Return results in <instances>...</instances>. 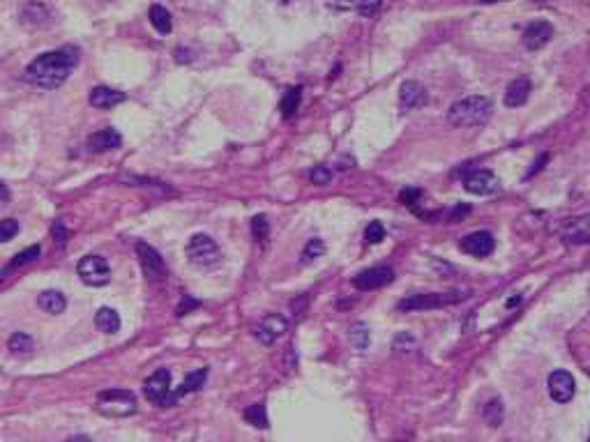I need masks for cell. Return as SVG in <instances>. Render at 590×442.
<instances>
[{"instance_id": "6da1fadb", "label": "cell", "mask_w": 590, "mask_h": 442, "mask_svg": "<svg viewBox=\"0 0 590 442\" xmlns=\"http://www.w3.org/2000/svg\"><path fill=\"white\" fill-rule=\"evenodd\" d=\"M81 60L76 46H60L56 51H47V53L37 56L35 60L26 67V81L37 85L44 90H56L67 81V76L74 71V67Z\"/></svg>"}, {"instance_id": "7a4b0ae2", "label": "cell", "mask_w": 590, "mask_h": 442, "mask_svg": "<svg viewBox=\"0 0 590 442\" xmlns=\"http://www.w3.org/2000/svg\"><path fill=\"white\" fill-rule=\"evenodd\" d=\"M491 115H494V101L489 97L473 95L455 101L448 111V120L455 127H480L489 122Z\"/></svg>"}, {"instance_id": "3957f363", "label": "cell", "mask_w": 590, "mask_h": 442, "mask_svg": "<svg viewBox=\"0 0 590 442\" xmlns=\"http://www.w3.org/2000/svg\"><path fill=\"white\" fill-rule=\"evenodd\" d=\"M97 410L106 417H129L136 412V396L129 389H104L97 394Z\"/></svg>"}, {"instance_id": "277c9868", "label": "cell", "mask_w": 590, "mask_h": 442, "mask_svg": "<svg viewBox=\"0 0 590 442\" xmlns=\"http://www.w3.org/2000/svg\"><path fill=\"white\" fill-rule=\"evenodd\" d=\"M187 258L194 267H212L221 260V251L210 235L196 233L187 242Z\"/></svg>"}, {"instance_id": "5b68a950", "label": "cell", "mask_w": 590, "mask_h": 442, "mask_svg": "<svg viewBox=\"0 0 590 442\" xmlns=\"http://www.w3.org/2000/svg\"><path fill=\"white\" fill-rule=\"evenodd\" d=\"M76 274L85 286L92 288H102L111 281V267L106 263V258L97 256V253H88V256L78 260Z\"/></svg>"}, {"instance_id": "8992f818", "label": "cell", "mask_w": 590, "mask_h": 442, "mask_svg": "<svg viewBox=\"0 0 590 442\" xmlns=\"http://www.w3.org/2000/svg\"><path fill=\"white\" fill-rule=\"evenodd\" d=\"M459 300H464V295L455 291V293H417L406 297L397 304L399 311H429V309H441L448 307V304H455Z\"/></svg>"}, {"instance_id": "52a82bcc", "label": "cell", "mask_w": 590, "mask_h": 442, "mask_svg": "<svg viewBox=\"0 0 590 442\" xmlns=\"http://www.w3.org/2000/svg\"><path fill=\"white\" fill-rule=\"evenodd\" d=\"M143 394L150 403L171 405L176 401V394H171V371L169 368H157L143 385Z\"/></svg>"}, {"instance_id": "ba28073f", "label": "cell", "mask_w": 590, "mask_h": 442, "mask_svg": "<svg viewBox=\"0 0 590 442\" xmlns=\"http://www.w3.org/2000/svg\"><path fill=\"white\" fill-rule=\"evenodd\" d=\"M464 189L469 194H475V196H491V194L500 192V180L496 178L491 171L478 169V171H471L469 176L464 178Z\"/></svg>"}, {"instance_id": "9c48e42d", "label": "cell", "mask_w": 590, "mask_h": 442, "mask_svg": "<svg viewBox=\"0 0 590 442\" xmlns=\"http://www.w3.org/2000/svg\"><path fill=\"white\" fill-rule=\"evenodd\" d=\"M136 256H139V263L143 267V274L148 279H164L167 277V265H164V258L160 256V251L155 246H150L146 242H136Z\"/></svg>"}, {"instance_id": "30bf717a", "label": "cell", "mask_w": 590, "mask_h": 442, "mask_svg": "<svg viewBox=\"0 0 590 442\" xmlns=\"http://www.w3.org/2000/svg\"><path fill=\"white\" fill-rule=\"evenodd\" d=\"M459 249L475 258H487V256H491L496 249V237L489 233V230H475V233L462 237Z\"/></svg>"}, {"instance_id": "8fae6325", "label": "cell", "mask_w": 590, "mask_h": 442, "mask_svg": "<svg viewBox=\"0 0 590 442\" xmlns=\"http://www.w3.org/2000/svg\"><path fill=\"white\" fill-rule=\"evenodd\" d=\"M392 281H394V270L387 265H380L360 272L353 279V286L357 291H376V288H383L387 284H392Z\"/></svg>"}, {"instance_id": "7c38bea8", "label": "cell", "mask_w": 590, "mask_h": 442, "mask_svg": "<svg viewBox=\"0 0 590 442\" xmlns=\"http://www.w3.org/2000/svg\"><path fill=\"white\" fill-rule=\"evenodd\" d=\"M549 396L553 398L556 403H567L574 398V392H577V382H574L572 373L570 371H563V368H558V371H553L549 375Z\"/></svg>"}, {"instance_id": "4fadbf2b", "label": "cell", "mask_w": 590, "mask_h": 442, "mask_svg": "<svg viewBox=\"0 0 590 442\" xmlns=\"http://www.w3.org/2000/svg\"><path fill=\"white\" fill-rule=\"evenodd\" d=\"M289 330V323H286V318L284 316H279V314H268V316H263L261 318V323H258V328H256V339L261 343H265V346H270V343H275L279 337L284 334V332Z\"/></svg>"}, {"instance_id": "5bb4252c", "label": "cell", "mask_w": 590, "mask_h": 442, "mask_svg": "<svg viewBox=\"0 0 590 442\" xmlns=\"http://www.w3.org/2000/svg\"><path fill=\"white\" fill-rule=\"evenodd\" d=\"M553 26L549 24V21H532L530 26H526V31H523V46H526L528 51H539L544 49L546 44L551 42L553 37Z\"/></svg>"}, {"instance_id": "9a60e30c", "label": "cell", "mask_w": 590, "mask_h": 442, "mask_svg": "<svg viewBox=\"0 0 590 442\" xmlns=\"http://www.w3.org/2000/svg\"><path fill=\"white\" fill-rule=\"evenodd\" d=\"M399 104H401V111H406V113L415 111V108L427 104V90H424L417 81H406L399 90Z\"/></svg>"}, {"instance_id": "2e32d148", "label": "cell", "mask_w": 590, "mask_h": 442, "mask_svg": "<svg viewBox=\"0 0 590 442\" xmlns=\"http://www.w3.org/2000/svg\"><path fill=\"white\" fill-rule=\"evenodd\" d=\"M122 146V136L113 127L99 129L88 139V150L90 152H109Z\"/></svg>"}, {"instance_id": "e0dca14e", "label": "cell", "mask_w": 590, "mask_h": 442, "mask_svg": "<svg viewBox=\"0 0 590 442\" xmlns=\"http://www.w3.org/2000/svg\"><path fill=\"white\" fill-rule=\"evenodd\" d=\"M21 21L31 28H44L53 21V14L49 12V7L44 3H31L21 12Z\"/></svg>"}, {"instance_id": "ac0fdd59", "label": "cell", "mask_w": 590, "mask_h": 442, "mask_svg": "<svg viewBox=\"0 0 590 442\" xmlns=\"http://www.w3.org/2000/svg\"><path fill=\"white\" fill-rule=\"evenodd\" d=\"M125 99H127L125 92L113 90V88H106V85H97V88H92V90H90V97H88V101H90V104L95 106V108H113V106L122 104Z\"/></svg>"}, {"instance_id": "d6986e66", "label": "cell", "mask_w": 590, "mask_h": 442, "mask_svg": "<svg viewBox=\"0 0 590 442\" xmlns=\"http://www.w3.org/2000/svg\"><path fill=\"white\" fill-rule=\"evenodd\" d=\"M528 97H530V81L523 76L514 78L505 90V106H509V108L523 106L528 101Z\"/></svg>"}, {"instance_id": "ffe728a7", "label": "cell", "mask_w": 590, "mask_h": 442, "mask_svg": "<svg viewBox=\"0 0 590 442\" xmlns=\"http://www.w3.org/2000/svg\"><path fill=\"white\" fill-rule=\"evenodd\" d=\"M37 304L42 311H47V314H51V316H60L62 311L67 309V300H65V295L58 291H42L37 297Z\"/></svg>"}, {"instance_id": "44dd1931", "label": "cell", "mask_w": 590, "mask_h": 442, "mask_svg": "<svg viewBox=\"0 0 590 442\" xmlns=\"http://www.w3.org/2000/svg\"><path fill=\"white\" fill-rule=\"evenodd\" d=\"M95 328L104 334H116L120 330V316L116 309H109V307H102L95 314Z\"/></svg>"}, {"instance_id": "7402d4cb", "label": "cell", "mask_w": 590, "mask_h": 442, "mask_svg": "<svg viewBox=\"0 0 590 442\" xmlns=\"http://www.w3.org/2000/svg\"><path fill=\"white\" fill-rule=\"evenodd\" d=\"M150 24H153V28L160 35H169L174 31V19H171L167 7H162V5L150 7Z\"/></svg>"}, {"instance_id": "603a6c76", "label": "cell", "mask_w": 590, "mask_h": 442, "mask_svg": "<svg viewBox=\"0 0 590 442\" xmlns=\"http://www.w3.org/2000/svg\"><path fill=\"white\" fill-rule=\"evenodd\" d=\"M208 378V368H196V371L187 373L183 385H180V389L176 392V398H180L183 394H192V392H199L201 387H203V382Z\"/></svg>"}, {"instance_id": "cb8c5ba5", "label": "cell", "mask_w": 590, "mask_h": 442, "mask_svg": "<svg viewBox=\"0 0 590 442\" xmlns=\"http://www.w3.org/2000/svg\"><path fill=\"white\" fill-rule=\"evenodd\" d=\"M351 343H353V348L357 352H364L366 348H369V341H371V334H369V328H366L364 323H353L351 325Z\"/></svg>"}, {"instance_id": "d4e9b609", "label": "cell", "mask_w": 590, "mask_h": 442, "mask_svg": "<svg viewBox=\"0 0 590 442\" xmlns=\"http://www.w3.org/2000/svg\"><path fill=\"white\" fill-rule=\"evenodd\" d=\"M7 348H10L14 355H26L35 348V341H33V337L26 334V332H14L10 337V341H7Z\"/></svg>"}, {"instance_id": "484cf974", "label": "cell", "mask_w": 590, "mask_h": 442, "mask_svg": "<svg viewBox=\"0 0 590 442\" xmlns=\"http://www.w3.org/2000/svg\"><path fill=\"white\" fill-rule=\"evenodd\" d=\"M40 253H42V249H40V246H28L26 251L17 253V256H14V260H12V263L7 265V270L3 272V277H7V274H10L12 270H17V267H24V265H28V263H33L35 258H40Z\"/></svg>"}, {"instance_id": "4316f807", "label": "cell", "mask_w": 590, "mask_h": 442, "mask_svg": "<svg viewBox=\"0 0 590 442\" xmlns=\"http://www.w3.org/2000/svg\"><path fill=\"white\" fill-rule=\"evenodd\" d=\"M244 419L256 426V429H268V417H265V405L263 403H254L244 410Z\"/></svg>"}, {"instance_id": "83f0119b", "label": "cell", "mask_w": 590, "mask_h": 442, "mask_svg": "<svg viewBox=\"0 0 590 442\" xmlns=\"http://www.w3.org/2000/svg\"><path fill=\"white\" fill-rule=\"evenodd\" d=\"M300 99H302V88H300V85H298V88H289V90H286V95H284V99H282V113H284V118H291V115L298 111Z\"/></svg>"}, {"instance_id": "f1b7e54d", "label": "cell", "mask_w": 590, "mask_h": 442, "mask_svg": "<svg viewBox=\"0 0 590 442\" xmlns=\"http://www.w3.org/2000/svg\"><path fill=\"white\" fill-rule=\"evenodd\" d=\"M503 415H505V410H503L500 398H491V401L484 405V419H487L489 426H500Z\"/></svg>"}, {"instance_id": "f546056e", "label": "cell", "mask_w": 590, "mask_h": 442, "mask_svg": "<svg viewBox=\"0 0 590 442\" xmlns=\"http://www.w3.org/2000/svg\"><path fill=\"white\" fill-rule=\"evenodd\" d=\"M323 253H326V244H323V240H319V237H314V240H309L305 249H302L300 260H302V265H309L312 260L321 258Z\"/></svg>"}, {"instance_id": "4dcf8cb0", "label": "cell", "mask_w": 590, "mask_h": 442, "mask_svg": "<svg viewBox=\"0 0 590 442\" xmlns=\"http://www.w3.org/2000/svg\"><path fill=\"white\" fill-rule=\"evenodd\" d=\"M251 235L256 237V240L265 242L270 235V223H268V216L265 214H256L254 219H251Z\"/></svg>"}, {"instance_id": "1f68e13d", "label": "cell", "mask_w": 590, "mask_h": 442, "mask_svg": "<svg viewBox=\"0 0 590 442\" xmlns=\"http://www.w3.org/2000/svg\"><path fill=\"white\" fill-rule=\"evenodd\" d=\"M364 240L366 244H378L385 240V228L380 221H369V226L364 230Z\"/></svg>"}, {"instance_id": "d6a6232c", "label": "cell", "mask_w": 590, "mask_h": 442, "mask_svg": "<svg viewBox=\"0 0 590 442\" xmlns=\"http://www.w3.org/2000/svg\"><path fill=\"white\" fill-rule=\"evenodd\" d=\"M19 221L17 219H3L0 221V242H10L19 233Z\"/></svg>"}, {"instance_id": "836d02e7", "label": "cell", "mask_w": 590, "mask_h": 442, "mask_svg": "<svg viewBox=\"0 0 590 442\" xmlns=\"http://www.w3.org/2000/svg\"><path fill=\"white\" fill-rule=\"evenodd\" d=\"M380 5H383V0H355V7L362 17H371V14H376L380 10Z\"/></svg>"}, {"instance_id": "e575fe53", "label": "cell", "mask_w": 590, "mask_h": 442, "mask_svg": "<svg viewBox=\"0 0 590 442\" xmlns=\"http://www.w3.org/2000/svg\"><path fill=\"white\" fill-rule=\"evenodd\" d=\"M309 178H312L314 185H328L330 180H332V171H330L328 166H316V169L309 173Z\"/></svg>"}, {"instance_id": "d590c367", "label": "cell", "mask_w": 590, "mask_h": 442, "mask_svg": "<svg viewBox=\"0 0 590 442\" xmlns=\"http://www.w3.org/2000/svg\"><path fill=\"white\" fill-rule=\"evenodd\" d=\"M53 237H56V240H58V244H60V246L67 244L69 233H67V228H65V223H62V221H56V223H53Z\"/></svg>"}, {"instance_id": "8d00e7d4", "label": "cell", "mask_w": 590, "mask_h": 442, "mask_svg": "<svg viewBox=\"0 0 590 442\" xmlns=\"http://www.w3.org/2000/svg\"><path fill=\"white\" fill-rule=\"evenodd\" d=\"M194 307H199V300H192L189 295H185V300L180 302V307H178V311H176V314H178V316H185L187 311H189V309H194Z\"/></svg>"}, {"instance_id": "74e56055", "label": "cell", "mask_w": 590, "mask_h": 442, "mask_svg": "<svg viewBox=\"0 0 590 442\" xmlns=\"http://www.w3.org/2000/svg\"><path fill=\"white\" fill-rule=\"evenodd\" d=\"M469 212H471V207H469V205H464V207H462V205H457L455 210H452V214H450V221H457L459 216H466V214H469Z\"/></svg>"}, {"instance_id": "f35d334b", "label": "cell", "mask_w": 590, "mask_h": 442, "mask_svg": "<svg viewBox=\"0 0 590 442\" xmlns=\"http://www.w3.org/2000/svg\"><path fill=\"white\" fill-rule=\"evenodd\" d=\"M546 162H549V155H542V157H539V162H537V164H532V169L528 171V176H526V178H532V176H535V173L542 171V166H544Z\"/></svg>"}, {"instance_id": "ab89813d", "label": "cell", "mask_w": 590, "mask_h": 442, "mask_svg": "<svg viewBox=\"0 0 590 442\" xmlns=\"http://www.w3.org/2000/svg\"><path fill=\"white\" fill-rule=\"evenodd\" d=\"M330 5L337 7V10H348V7L355 5V0H330Z\"/></svg>"}, {"instance_id": "60d3db41", "label": "cell", "mask_w": 590, "mask_h": 442, "mask_svg": "<svg viewBox=\"0 0 590 442\" xmlns=\"http://www.w3.org/2000/svg\"><path fill=\"white\" fill-rule=\"evenodd\" d=\"M7 201H10V189L0 182V203H7Z\"/></svg>"}, {"instance_id": "b9f144b4", "label": "cell", "mask_w": 590, "mask_h": 442, "mask_svg": "<svg viewBox=\"0 0 590 442\" xmlns=\"http://www.w3.org/2000/svg\"><path fill=\"white\" fill-rule=\"evenodd\" d=\"M482 3H498V0H482Z\"/></svg>"}, {"instance_id": "7bdbcfd3", "label": "cell", "mask_w": 590, "mask_h": 442, "mask_svg": "<svg viewBox=\"0 0 590 442\" xmlns=\"http://www.w3.org/2000/svg\"><path fill=\"white\" fill-rule=\"evenodd\" d=\"M539 3H546V0H539Z\"/></svg>"}]
</instances>
